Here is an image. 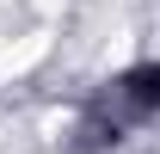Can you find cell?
<instances>
[{
    "label": "cell",
    "mask_w": 160,
    "mask_h": 154,
    "mask_svg": "<svg viewBox=\"0 0 160 154\" xmlns=\"http://www.w3.org/2000/svg\"><path fill=\"white\" fill-rule=\"evenodd\" d=\"M123 93H129L136 111H154V105H160V68H154V62L129 68V74H123Z\"/></svg>",
    "instance_id": "1"
}]
</instances>
